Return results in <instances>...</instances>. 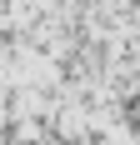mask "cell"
<instances>
[{"label":"cell","mask_w":140,"mask_h":145,"mask_svg":"<svg viewBox=\"0 0 140 145\" xmlns=\"http://www.w3.org/2000/svg\"><path fill=\"white\" fill-rule=\"evenodd\" d=\"M135 120H140V110H135Z\"/></svg>","instance_id":"6da1fadb"}]
</instances>
